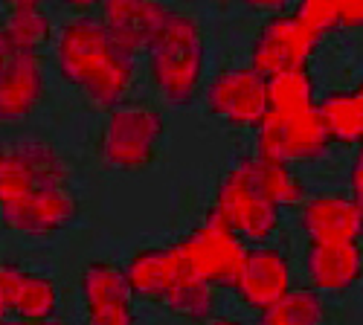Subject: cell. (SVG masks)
Masks as SVG:
<instances>
[{"instance_id": "obj_1", "label": "cell", "mask_w": 363, "mask_h": 325, "mask_svg": "<svg viewBox=\"0 0 363 325\" xmlns=\"http://www.w3.org/2000/svg\"><path fill=\"white\" fill-rule=\"evenodd\" d=\"M134 52L119 44L102 21L76 18L58 35V70L105 108L123 102L134 79Z\"/></svg>"}, {"instance_id": "obj_2", "label": "cell", "mask_w": 363, "mask_h": 325, "mask_svg": "<svg viewBox=\"0 0 363 325\" xmlns=\"http://www.w3.org/2000/svg\"><path fill=\"white\" fill-rule=\"evenodd\" d=\"M125 276L137 297L157 300L169 311L184 314L189 319H209L216 308L213 285H206L189 268L177 244L140 250L125 264Z\"/></svg>"}, {"instance_id": "obj_3", "label": "cell", "mask_w": 363, "mask_h": 325, "mask_svg": "<svg viewBox=\"0 0 363 325\" xmlns=\"http://www.w3.org/2000/svg\"><path fill=\"white\" fill-rule=\"evenodd\" d=\"M151 79L172 105H192L203 76V38L198 21L172 12L145 47Z\"/></svg>"}, {"instance_id": "obj_4", "label": "cell", "mask_w": 363, "mask_h": 325, "mask_svg": "<svg viewBox=\"0 0 363 325\" xmlns=\"http://www.w3.org/2000/svg\"><path fill=\"white\" fill-rule=\"evenodd\" d=\"M177 250L186 258L189 268L213 287H235V279L247 256L241 235H235L224 224L216 206L206 212L201 227H195L186 239L177 241Z\"/></svg>"}, {"instance_id": "obj_5", "label": "cell", "mask_w": 363, "mask_h": 325, "mask_svg": "<svg viewBox=\"0 0 363 325\" xmlns=\"http://www.w3.org/2000/svg\"><path fill=\"white\" fill-rule=\"evenodd\" d=\"M331 137L320 120L317 108L277 113L270 110L259 125V149L256 157L270 163H291V160H317L328 152Z\"/></svg>"}, {"instance_id": "obj_6", "label": "cell", "mask_w": 363, "mask_h": 325, "mask_svg": "<svg viewBox=\"0 0 363 325\" xmlns=\"http://www.w3.org/2000/svg\"><path fill=\"white\" fill-rule=\"evenodd\" d=\"M163 137V116L157 110L116 108L102 134V157L108 169L134 171L151 163Z\"/></svg>"}, {"instance_id": "obj_7", "label": "cell", "mask_w": 363, "mask_h": 325, "mask_svg": "<svg viewBox=\"0 0 363 325\" xmlns=\"http://www.w3.org/2000/svg\"><path fill=\"white\" fill-rule=\"evenodd\" d=\"M67 169L52 145L26 139L4 152L0 160V200L12 203L44 189H65Z\"/></svg>"}, {"instance_id": "obj_8", "label": "cell", "mask_w": 363, "mask_h": 325, "mask_svg": "<svg viewBox=\"0 0 363 325\" xmlns=\"http://www.w3.org/2000/svg\"><path fill=\"white\" fill-rule=\"evenodd\" d=\"M320 33L306 26L296 15H277L264 21L253 44V70L264 79H274L288 70H302L320 44Z\"/></svg>"}, {"instance_id": "obj_9", "label": "cell", "mask_w": 363, "mask_h": 325, "mask_svg": "<svg viewBox=\"0 0 363 325\" xmlns=\"http://www.w3.org/2000/svg\"><path fill=\"white\" fill-rule=\"evenodd\" d=\"M216 210L224 218V224L247 241H264L279 227V206L264 200L238 166H233L224 174L216 192Z\"/></svg>"}, {"instance_id": "obj_10", "label": "cell", "mask_w": 363, "mask_h": 325, "mask_svg": "<svg viewBox=\"0 0 363 325\" xmlns=\"http://www.w3.org/2000/svg\"><path fill=\"white\" fill-rule=\"evenodd\" d=\"M206 105L216 116L233 125H262L270 113L267 102V79L253 67L247 70H227L216 76L206 87Z\"/></svg>"}, {"instance_id": "obj_11", "label": "cell", "mask_w": 363, "mask_h": 325, "mask_svg": "<svg viewBox=\"0 0 363 325\" xmlns=\"http://www.w3.org/2000/svg\"><path fill=\"white\" fill-rule=\"evenodd\" d=\"M134 290L125 268L94 261L82 270V300L87 308V325H134L131 308Z\"/></svg>"}, {"instance_id": "obj_12", "label": "cell", "mask_w": 363, "mask_h": 325, "mask_svg": "<svg viewBox=\"0 0 363 325\" xmlns=\"http://www.w3.org/2000/svg\"><path fill=\"white\" fill-rule=\"evenodd\" d=\"M233 290L241 297V302L256 311L277 305L282 297L291 293V264H288L285 253H279L274 247L247 250Z\"/></svg>"}, {"instance_id": "obj_13", "label": "cell", "mask_w": 363, "mask_h": 325, "mask_svg": "<svg viewBox=\"0 0 363 325\" xmlns=\"http://www.w3.org/2000/svg\"><path fill=\"white\" fill-rule=\"evenodd\" d=\"M79 215L76 200L65 189H44L21 200L4 203V224L29 235H50L67 229Z\"/></svg>"}, {"instance_id": "obj_14", "label": "cell", "mask_w": 363, "mask_h": 325, "mask_svg": "<svg viewBox=\"0 0 363 325\" xmlns=\"http://www.w3.org/2000/svg\"><path fill=\"white\" fill-rule=\"evenodd\" d=\"M302 232L308 241H357L363 235V212L352 198H314L302 210Z\"/></svg>"}, {"instance_id": "obj_15", "label": "cell", "mask_w": 363, "mask_h": 325, "mask_svg": "<svg viewBox=\"0 0 363 325\" xmlns=\"http://www.w3.org/2000/svg\"><path fill=\"white\" fill-rule=\"evenodd\" d=\"M172 9L163 4H137V0H111L102 6V23L108 33L128 52H140L148 47L157 29L169 21Z\"/></svg>"}, {"instance_id": "obj_16", "label": "cell", "mask_w": 363, "mask_h": 325, "mask_svg": "<svg viewBox=\"0 0 363 325\" xmlns=\"http://www.w3.org/2000/svg\"><path fill=\"white\" fill-rule=\"evenodd\" d=\"M44 93V73L38 55L4 58L0 67V120H23L35 110Z\"/></svg>"}, {"instance_id": "obj_17", "label": "cell", "mask_w": 363, "mask_h": 325, "mask_svg": "<svg viewBox=\"0 0 363 325\" xmlns=\"http://www.w3.org/2000/svg\"><path fill=\"white\" fill-rule=\"evenodd\" d=\"M306 270L317 290H346L363 276V253L357 241H311Z\"/></svg>"}, {"instance_id": "obj_18", "label": "cell", "mask_w": 363, "mask_h": 325, "mask_svg": "<svg viewBox=\"0 0 363 325\" xmlns=\"http://www.w3.org/2000/svg\"><path fill=\"white\" fill-rule=\"evenodd\" d=\"M50 38V18L47 12L26 0L15 4L9 9V21L0 33V58H15V55H38V50Z\"/></svg>"}, {"instance_id": "obj_19", "label": "cell", "mask_w": 363, "mask_h": 325, "mask_svg": "<svg viewBox=\"0 0 363 325\" xmlns=\"http://www.w3.org/2000/svg\"><path fill=\"white\" fill-rule=\"evenodd\" d=\"M235 166L247 174L253 189L274 206H288L306 198V186L285 163H270L262 157H238Z\"/></svg>"}, {"instance_id": "obj_20", "label": "cell", "mask_w": 363, "mask_h": 325, "mask_svg": "<svg viewBox=\"0 0 363 325\" xmlns=\"http://www.w3.org/2000/svg\"><path fill=\"white\" fill-rule=\"evenodd\" d=\"M317 113L331 142L363 145V102L354 91H331L317 102Z\"/></svg>"}, {"instance_id": "obj_21", "label": "cell", "mask_w": 363, "mask_h": 325, "mask_svg": "<svg viewBox=\"0 0 363 325\" xmlns=\"http://www.w3.org/2000/svg\"><path fill=\"white\" fill-rule=\"evenodd\" d=\"M267 102H270V110H277V113L317 108L311 73L302 67V70H288V73L267 79Z\"/></svg>"}, {"instance_id": "obj_22", "label": "cell", "mask_w": 363, "mask_h": 325, "mask_svg": "<svg viewBox=\"0 0 363 325\" xmlns=\"http://www.w3.org/2000/svg\"><path fill=\"white\" fill-rule=\"evenodd\" d=\"M323 300L317 290H291L277 305L259 314V325H320Z\"/></svg>"}, {"instance_id": "obj_23", "label": "cell", "mask_w": 363, "mask_h": 325, "mask_svg": "<svg viewBox=\"0 0 363 325\" xmlns=\"http://www.w3.org/2000/svg\"><path fill=\"white\" fill-rule=\"evenodd\" d=\"M55 311H58V290L52 279L26 273L15 314L26 322H47V319H55Z\"/></svg>"}, {"instance_id": "obj_24", "label": "cell", "mask_w": 363, "mask_h": 325, "mask_svg": "<svg viewBox=\"0 0 363 325\" xmlns=\"http://www.w3.org/2000/svg\"><path fill=\"white\" fill-rule=\"evenodd\" d=\"M294 15L320 35L331 33V29H340V4H328V0H302V4L294 9Z\"/></svg>"}, {"instance_id": "obj_25", "label": "cell", "mask_w": 363, "mask_h": 325, "mask_svg": "<svg viewBox=\"0 0 363 325\" xmlns=\"http://www.w3.org/2000/svg\"><path fill=\"white\" fill-rule=\"evenodd\" d=\"M23 279H26V270H21L12 261H6L4 268H0V290H4V305H0V311H4V319H9V314H15V308H18Z\"/></svg>"}, {"instance_id": "obj_26", "label": "cell", "mask_w": 363, "mask_h": 325, "mask_svg": "<svg viewBox=\"0 0 363 325\" xmlns=\"http://www.w3.org/2000/svg\"><path fill=\"white\" fill-rule=\"evenodd\" d=\"M349 186H352V200L360 206V212H363V145H360V152L354 157V166L349 171Z\"/></svg>"}, {"instance_id": "obj_27", "label": "cell", "mask_w": 363, "mask_h": 325, "mask_svg": "<svg viewBox=\"0 0 363 325\" xmlns=\"http://www.w3.org/2000/svg\"><path fill=\"white\" fill-rule=\"evenodd\" d=\"M340 26H363V4H340Z\"/></svg>"}, {"instance_id": "obj_28", "label": "cell", "mask_w": 363, "mask_h": 325, "mask_svg": "<svg viewBox=\"0 0 363 325\" xmlns=\"http://www.w3.org/2000/svg\"><path fill=\"white\" fill-rule=\"evenodd\" d=\"M4 325H62L58 319H47V322H26V319H4Z\"/></svg>"}, {"instance_id": "obj_29", "label": "cell", "mask_w": 363, "mask_h": 325, "mask_svg": "<svg viewBox=\"0 0 363 325\" xmlns=\"http://www.w3.org/2000/svg\"><path fill=\"white\" fill-rule=\"evenodd\" d=\"M213 325H241V322H235V319H216Z\"/></svg>"}, {"instance_id": "obj_30", "label": "cell", "mask_w": 363, "mask_h": 325, "mask_svg": "<svg viewBox=\"0 0 363 325\" xmlns=\"http://www.w3.org/2000/svg\"><path fill=\"white\" fill-rule=\"evenodd\" d=\"M354 93H357V96H360V102H363V81L357 84V91H354Z\"/></svg>"}]
</instances>
